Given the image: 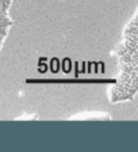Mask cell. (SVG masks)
<instances>
[{"label":"cell","instance_id":"cell-1","mask_svg":"<svg viewBox=\"0 0 138 152\" xmlns=\"http://www.w3.org/2000/svg\"><path fill=\"white\" fill-rule=\"evenodd\" d=\"M115 56L118 71L108 99L111 103H123L138 94V8L123 27Z\"/></svg>","mask_w":138,"mask_h":152},{"label":"cell","instance_id":"cell-2","mask_svg":"<svg viewBox=\"0 0 138 152\" xmlns=\"http://www.w3.org/2000/svg\"><path fill=\"white\" fill-rule=\"evenodd\" d=\"M14 0H0V52L4 46L9 30L12 27V18H11V6Z\"/></svg>","mask_w":138,"mask_h":152}]
</instances>
